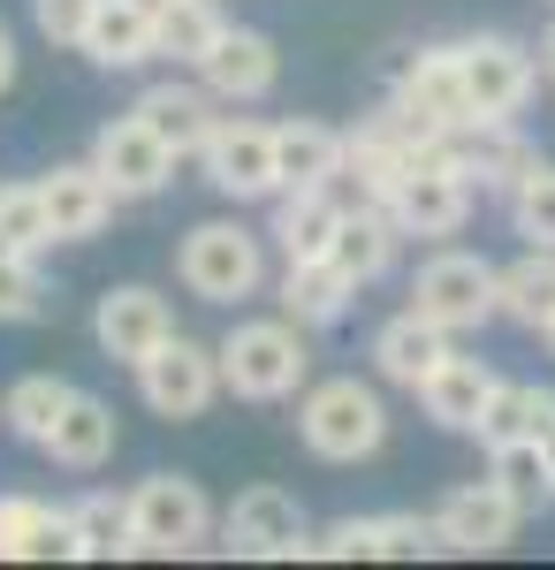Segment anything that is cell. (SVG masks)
Here are the masks:
<instances>
[{
	"mask_svg": "<svg viewBox=\"0 0 555 570\" xmlns=\"http://www.w3.org/2000/svg\"><path fill=\"white\" fill-rule=\"evenodd\" d=\"M77 563V518L39 494H0V563Z\"/></svg>",
	"mask_w": 555,
	"mask_h": 570,
	"instance_id": "44dd1931",
	"label": "cell"
},
{
	"mask_svg": "<svg viewBox=\"0 0 555 570\" xmlns=\"http://www.w3.org/2000/svg\"><path fill=\"white\" fill-rule=\"evenodd\" d=\"M129 373H137V395H145L153 419H206L221 395H228L221 389V351L198 343V335H183V327L153 357H137Z\"/></svg>",
	"mask_w": 555,
	"mask_h": 570,
	"instance_id": "ba28073f",
	"label": "cell"
},
{
	"mask_svg": "<svg viewBox=\"0 0 555 570\" xmlns=\"http://www.w3.org/2000/svg\"><path fill=\"white\" fill-rule=\"evenodd\" d=\"M85 160H91L107 183H115V198H123V206H137V198H160V190L175 183V145L153 130L137 107H129V115H115V122H99V137H91Z\"/></svg>",
	"mask_w": 555,
	"mask_h": 570,
	"instance_id": "30bf717a",
	"label": "cell"
},
{
	"mask_svg": "<svg viewBox=\"0 0 555 570\" xmlns=\"http://www.w3.org/2000/svg\"><path fill=\"white\" fill-rule=\"evenodd\" d=\"M77 53L91 69H145V61H160V0H91V23H85Z\"/></svg>",
	"mask_w": 555,
	"mask_h": 570,
	"instance_id": "ac0fdd59",
	"label": "cell"
},
{
	"mask_svg": "<svg viewBox=\"0 0 555 570\" xmlns=\"http://www.w3.org/2000/svg\"><path fill=\"white\" fill-rule=\"evenodd\" d=\"M457 77H465L471 122H517L541 91V61L510 31H479V39H457Z\"/></svg>",
	"mask_w": 555,
	"mask_h": 570,
	"instance_id": "8992f818",
	"label": "cell"
},
{
	"mask_svg": "<svg viewBox=\"0 0 555 570\" xmlns=\"http://www.w3.org/2000/svg\"><path fill=\"white\" fill-rule=\"evenodd\" d=\"M342 206H350V198H342L335 183H328V190H282V198H274V228H266L274 252H282V259H328Z\"/></svg>",
	"mask_w": 555,
	"mask_h": 570,
	"instance_id": "4316f807",
	"label": "cell"
},
{
	"mask_svg": "<svg viewBox=\"0 0 555 570\" xmlns=\"http://www.w3.org/2000/svg\"><path fill=\"white\" fill-rule=\"evenodd\" d=\"M449 351H457V335H449V327H434L427 312H411V305L373 327V373L396 381V389H411V395H419V381H427Z\"/></svg>",
	"mask_w": 555,
	"mask_h": 570,
	"instance_id": "603a6c76",
	"label": "cell"
},
{
	"mask_svg": "<svg viewBox=\"0 0 555 570\" xmlns=\"http://www.w3.org/2000/svg\"><path fill=\"white\" fill-rule=\"evenodd\" d=\"M320 556L328 563H419L441 556V525L411 518V510H388V518H335L320 532Z\"/></svg>",
	"mask_w": 555,
	"mask_h": 570,
	"instance_id": "9a60e30c",
	"label": "cell"
},
{
	"mask_svg": "<svg viewBox=\"0 0 555 570\" xmlns=\"http://www.w3.org/2000/svg\"><path fill=\"white\" fill-rule=\"evenodd\" d=\"M434 145L427 137H411L396 115H373V122H358V130H342V183L358 190V198H373V206H388L396 198V183L411 176L419 160H427Z\"/></svg>",
	"mask_w": 555,
	"mask_h": 570,
	"instance_id": "7c38bea8",
	"label": "cell"
},
{
	"mask_svg": "<svg viewBox=\"0 0 555 570\" xmlns=\"http://www.w3.org/2000/svg\"><path fill=\"white\" fill-rule=\"evenodd\" d=\"M221 548L244 563H298V556H320V532L290 487H244L221 510Z\"/></svg>",
	"mask_w": 555,
	"mask_h": 570,
	"instance_id": "52a82bcc",
	"label": "cell"
},
{
	"mask_svg": "<svg viewBox=\"0 0 555 570\" xmlns=\"http://www.w3.org/2000/svg\"><path fill=\"white\" fill-rule=\"evenodd\" d=\"M495 282H503V266H495V259L441 244V252H427L419 274H411V312H427L434 327H449V335H479L487 320H503Z\"/></svg>",
	"mask_w": 555,
	"mask_h": 570,
	"instance_id": "5b68a950",
	"label": "cell"
},
{
	"mask_svg": "<svg viewBox=\"0 0 555 570\" xmlns=\"http://www.w3.org/2000/svg\"><path fill=\"white\" fill-rule=\"evenodd\" d=\"M548 8H555V0H548Z\"/></svg>",
	"mask_w": 555,
	"mask_h": 570,
	"instance_id": "7bdbcfd3",
	"label": "cell"
},
{
	"mask_svg": "<svg viewBox=\"0 0 555 570\" xmlns=\"http://www.w3.org/2000/svg\"><path fill=\"white\" fill-rule=\"evenodd\" d=\"M137 115L153 122V130L175 145V160H198L206 153V137H214V122H221V99L206 85H145L137 91Z\"/></svg>",
	"mask_w": 555,
	"mask_h": 570,
	"instance_id": "cb8c5ba5",
	"label": "cell"
},
{
	"mask_svg": "<svg viewBox=\"0 0 555 570\" xmlns=\"http://www.w3.org/2000/svg\"><path fill=\"white\" fill-rule=\"evenodd\" d=\"M541 449H548V464H555V419H548V426H541Z\"/></svg>",
	"mask_w": 555,
	"mask_h": 570,
	"instance_id": "ab89813d",
	"label": "cell"
},
{
	"mask_svg": "<svg viewBox=\"0 0 555 570\" xmlns=\"http://www.w3.org/2000/svg\"><path fill=\"white\" fill-rule=\"evenodd\" d=\"M434 525H441V556H503L517 540V525H525V510H517L510 494L495 487V472H487V480L449 487L441 510H434Z\"/></svg>",
	"mask_w": 555,
	"mask_h": 570,
	"instance_id": "4fadbf2b",
	"label": "cell"
},
{
	"mask_svg": "<svg viewBox=\"0 0 555 570\" xmlns=\"http://www.w3.org/2000/svg\"><path fill=\"white\" fill-rule=\"evenodd\" d=\"M487 472H495V487L510 494L525 518H548L555 510V464L541 441H503V449H487Z\"/></svg>",
	"mask_w": 555,
	"mask_h": 570,
	"instance_id": "4dcf8cb0",
	"label": "cell"
},
{
	"mask_svg": "<svg viewBox=\"0 0 555 570\" xmlns=\"http://www.w3.org/2000/svg\"><path fill=\"white\" fill-rule=\"evenodd\" d=\"M214 351H221V389L236 403H298L312 389V343L290 312L282 320H236Z\"/></svg>",
	"mask_w": 555,
	"mask_h": 570,
	"instance_id": "6da1fadb",
	"label": "cell"
},
{
	"mask_svg": "<svg viewBox=\"0 0 555 570\" xmlns=\"http://www.w3.org/2000/svg\"><path fill=\"white\" fill-rule=\"evenodd\" d=\"M31 16H39V31L53 46H85V23H91V0H31Z\"/></svg>",
	"mask_w": 555,
	"mask_h": 570,
	"instance_id": "74e56055",
	"label": "cell"
},
{
	"mask_svg": "<svg viewBox=\"0 0 555 570\" xmlns=\"http://www.w3.org/2000/svg\"><path fill=\"white\" fill-rule=\"evenodd\" d=\"M548 77H555V31H548Z\"/></svg>",
	"mask_w": 555,
	"mask_h": 570,
	"instance_id": "b9f144b4",
	"label": "cell"
},
{
	"mask_svg": "<svg viewBox=\"0 0 555 570\" xmlns=\"http://www.w3.org/2000/svg\"><path fill=\"white\" fill-rule=\"evenodd\" d=\"M495 305H503V320L533 327V335L548 327V320H555V252H548V244H525V259L503 266Z\"/></svg>",
	"mask_w": 555,
	"mask_h": 570,
	"instance_id": "f1b7e54d",
	"label": "cell"
},
{
	"mask_svg": "<svg viewBox=\"0 0 555 570\" xmlns=\"http://www.w3.org/2000/svg\"><path fill=\"white\" fill-rule=\"evenodd\" d=\"M221 31H228V23H221L214 0H160V61H183V69H198V61L214 53Z\"/></svg>",
	"mask_w": 555,
	"mask_h": 570,
	"instance_id": "836d02e7",
	"label": "cell"
},
{
	"mask_svg": "<svg viewBox=\"0 0 555 570\" xmlns=\"http://www.w3.org/2000/svg\"><path fill=\"white\" fill-rule=\"evenodd\" d=\"M198 85L214 91L221 107H252V99H266V91L282 85V53H274V39H266V31L228 23V31L214 39V53L198 61Z\"/></svg>",
	"mask_w": 555,
	"mask_h": 570,
	"instance_id": "e0dca14e",
	"label": "cell"
},
{
	"mask_svg": "<svg viewBox=\"0 0 555 570\" xmlns=\"http://www.w3.org/2000/svg\"><path fill=\"white\" fill-rule=\"evenodd\" d=\"M16 85V31H8V23H0V91Z\"/></svg>",
	"mask_w": 555,
	"mask_h": 570,
	"instance_id": "f35d334b",
	"label": "cell"
},
{
	"mask_svg": "<svg viewBox=\"0 0 555 570\" xmlns=\"http://www.w3.org/2000/svg\"><path fill=\"white\" fill-rule=\"evenodd\" d=\"M298 441L320 456V464H366V456H381V441H388L381 389L358 381V373L312 381V389L298 395Z\"/></svg>",
	"mask_w": 555,
	"mask_h": 570,
	"instance_id": "7a4b0ae2",
	"label": "cell"
},
{
	"mask_svg": "<svg viewBox=\"0 0 555 570\" xmlns=\"http://www.w3.org/2000/svg\"><path fill=\"white\" fill-rule=\"evenodd\" d=\"M441 153H449V160H457L479 190H503V198H510V183L541 160V153L517 137V122H471V130L441 137Z\"/></svg>",
	"mask_w": 555,
	"mask_h": 570,
	"instance_id": "d4e9b609",
	"label": "cell"
},
{
	"mask_svg": "<svg viewBox=\"0 0 555 570\" xmlns=\"http://www.w3.org/2000/svg\"><path fill=\"white\" fill-rule=\"evenodd\" d=\"M214 532H221V518L198 480L153 472V480L129 487V548L137 556H198Z\"/></svg>",
	"mask_w": 555,
	"mask_h": 570,
	"instance_id": "277c9868",
	"label": "cell"
},
{
	"mask_svg": "<svg viewBox=\"0 0 555 570\" xmlns=\"http://www.w3.org/2000/svg\"><path fill=\"white\" fill-rule=\"evenodd\" d=\"M115 441H123V426H115V403L107 395H69V411H61V426L46 434V456L61 464V472H99L107 456H115Z\"/></svg>",
	"mask_w": 555,
	"mask_h": 570,
	"instance_id": "484cf974",
	"label": "cell"
},
{
	"mask_svg": "<svg viewBox=\"0 0 555 570\" xmlns=\"http://www.w3.org/2000/svg\"><path fill=\"white\" fill-rule=\"evenodd\" d=\"M39 198H46V220H53V244H91V236H107V220H115V183L99 176L91 160H61V168H46L39 176Z\"/></svg>",
	"mask_w": 555,
	"mask_h": 570,
	"instance_id": "2e32d148",
	"label": "cell"
},
{
	"mask_svg": "<svg viewBox=\"0 0 555 570\" xmlns=\"http://www.w3.org/2000/svg\"><path fill=\"white\" fill-rule=\"evenodd\" d=\"M53 220H46L39 183H0V252H46Z\"/></svg>",
	"mask_w": 555,
	"mask_h": 570,
	"instance_id": "8d00e7d4",
	"label": "cell"
},
{
	"mask_svg": "<svg viewBox=\"0 0 555 570\" xmlns=\"http://www.w3.org/2000/svg\"><path fill=\"white\" fill-rule=\"evenodd\" d=\"M168 335H175V305L160 297V289H145V282H115V289L91 305V343L115 357V365L153 357Z\"/></svg>",
	"mask_w": 555,
	"mask_h": 570,
	"instance_id": "5bb4252c",
	"label": "cell"
},
{
	"mask_svg": "<svg viewBox=\"0 0 555 570\" xmlns=\"http://www.w3.org/2000/svg\"><path fill=\"white\" fill-rule=\"evenodd\" d=\"M471 190H479V183H471L465 168H457V160L434 145L427 160L396 183L388 214H396V228H403V236H427V244H441V236H457V228L471 220Z\"/></svg>",
	"mask_w": 555,
	"mask_h": 570,
	"instance_id": "8fae6325",
	"label": "cell"
},
{
	"mask_svg": "<svg viewBox=\"0 0 555 570\" xmlns=\"http://www.w3.org/2000/svg\"><path fill=\"white\" fill-rule=\"evenodd\" d=\"M53 312V282L39 274V252H0V327H23Z\"/></svg>",
	"mask_w": 555,
	"mask_h": 570,
	"instance_id": "e575fe53",
	"label": "cell"
},
{
	"mask_svg": "<svg viewBox=\"0 0 555 570\" xmlns=\"http://www.w3.org/2000/svg\"><path fill=\"white\" fill-rule=\"evenodd\" d=\"M274 168H282V190H328V183H342V130L312 122V115L274 122Z\"/></svg>",
	"mask_w": 555,
	"mask_h": 570,
	"instance_id": "83f0119b",
	"label": "cell"
},
{
	"mask_svg": "<svg viewBox=\"0 0 555 570\" xmlns=\"http://www.w3.org/2000/svg\"><path fill=\"white\" fill-rule=\"evenodd\" d=\"M396 244H403L396 214H388V206H373V198H350V206H342V220H335L328 259H335L358 289H373V282H388V274H396Z\"/></svg>",
	"mask_w": 555,
	"mask_h": 570,
	"instance_id": "ffe728a7",
	"label": "cell"
},
{
	"mask_svg": "<svg viewBox=\"0 0 555 570\" xmlns=\"http://www.w3.org/2000/svg\"><path fill=\"white\" fill-rule=\"evenodd\" d=\"M69 381H53V373H23L16 389L0 395V426L16 441H31V449H46V434L61 426V411H69Z\"/></svg>",
	"mask_w": 555,
	"mask_h": 570,
	"instance_id": "1f68e13d",
	"label": "cell"
},
{
	"mask_svg": "<svg viewBox=\"0 0 555 570\" xmlns=\"http://www.w3.org/2000/svg\"><path fill=\"white\" fill-rule=\"evenodd\" d=\"M510 228L525 244H548L555 252V160H533V168L510 183Z\"/></svg>",
	"mask_w": 555,
	"mask_h": 570,
	"instance_id": "d590c367",
	"label": "cell"
},
{
	"mask_svg": "<svg viewBox=\"0 0 555 570\" xmlns=\"http://www.w3.org/2000/svg\"><path fill=\"white\" fill-rule=\"evenodd\" d=\"M274 305L290 312L304 335H320V327H342V320H350V305H358V282H350L335 259H282Z\"/></svg>",
	"mask_w": 555,
	"mask_h": 570,
	"instance_id": "7402d4cb",
	"label": "cell"
},
{
	"mask_svg": "<svg viewBox=\"0 0 555 570\" xmlns=\"http://www.w3.org/2000/svg\"><path fill=\"white\" fill-rule=\"evenodd\" d=\"M541 343H548V351H555V320H548V327H541Z\"/></svg>",
	"mask_w": 555,
	"mask_h": 570,
	"instance_id": "60d3db41",
	"label": "cell"
},
{
	"mask_svg": "<svg viewBox=\"0 0 555 570\" xmlns=\"http://www.w3.org/2000/svg\"><path fill=\"white\" fill-rule=\"evenodd\" d=\"M198 168L221 198L236 206H274L282 198V168H274V122H252V115H221Z\"/></svg>",
	"mask_w": 555,
	"mask_h": 570,
	"instance_id": "9c48e42d",
	"label": "cell"
},
{
	"mask_svg": "<svg viewBox=\"0 0 555 570\" xmlns=\"http://www.w3.org/2000/svg\"><path fill=\"white\" fill-rule=\"evenodd\" d=\"M69 518H77V563H115V556H137V548H129V494L91 487L85 502H69Z\"/></svg>",
	"mask_w": 555,
	"mask_h": 570,
	"instance_id": "d6a6232c",
	"label": "cell"
},
{
	"mask_svg": "<svg viewBox=\"0 0 555 570\" xmlns=\"http://www.w3.org/2000/svg\"><path fill=\"white\" fill-rule=\"evenodd\" d=\"M495 389H503V373H495L487 357L449 351L427 381H419V403H427V419L441 426V434H479V419H487Z\"/></svg>",
	"mask_w": 555,
	"mask_h": 570,
	"instance_id": "d6986e66",
	"label": "cell"
},
{
	"mask_svg": "<svg viewBox=\"0 0 555 570\" xmlns=\"http://www.w3.org/2000/svg\"><path fill=\"white\" fill-rule=\"evenodd\" d=\"M548 419H555V389H541V381H503L471 441H479V449H503V441H541V426H548Z\"/></svg>",
	"mask_w": 555,
	"mask_h": 570,
	"instance_id": "f546056e",
	"label": "cell"
},
{
	"mask_svg": "<svg viewBox=\"0 0 555 570\" xmlns=\"http://www.w3.org/2000/svg\"><path fill=\"white\" fill-rule=\"evenodd\" d=\"M175 282L198 305H244V297L266 289V236L244 228V220H198L175 244Z\"/></svg>",
	"mask_w": 555,
	"mask_h": 570,
	"instance_id": "3957f363",
	"label": "cell"
}]
</instances>
